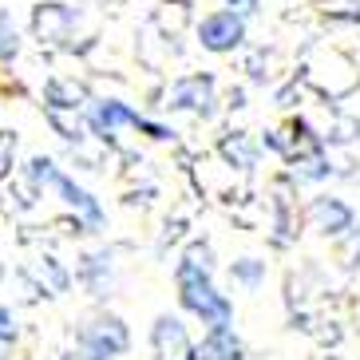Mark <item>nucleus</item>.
<instances>
[{
  "instance_id": "1",
  "label": "nucleus",
  "mask_w": 360,
  "mask_h": 360,
  "mask_svg": "<svg viewBox=\"0 0 360 360\" xmlns=\"http://www.w3.org/2000/svg\"><path fill=\"white\" fill-rule=\"evenodd\" d=\"M174 285H179L182 309L198 317L206 328L214 325H233V301L214 285V265H210V245H191L186 257L174 265Z\"/></svg>"
},
{
  "instance_id": "2",
  "label": "nucleus",
  "mask_w": 360,
  "mask_h": 360,
  "mask_svg": "<svg viewBox=\"0 0 360 360\" xmlns=\"http://www.w3.org/2000/svg\"><path fill=\"white\" fill-rule=\"evenodd\" d=\"M28 179L36 182V186H48L52 194H60V202H64L68 210H75V218L87 226V230L96 233V230H103V222H107V210L99 206V198L91 191H84L75 179H68L64 170L56 167L52 159H44V155H36L32 162H28Z\"/></svg>"
},
{
  "instance_id": "3",
  "label": "nucleus",
  "mask_w": 360,
  "mask_h": 360,
  "mask_svg": "<svg viewBox=\"0 0 360 360\" xmlns=\"http://www.w3.org/2000/svg\"><path fill=\"white\" fill-rule=\"evenodd\" d=\"M131 345V333L123 325V317L107 313V317H96L79 328V360H115L123 356Z\"/></svg>"
},
{
  "instance_id": "4",
  "label": "nucleus",
  "mask_w": 360,
  "mask_h": 360,
  "mask_svg": "<svg viewBox=\"0 0 360 360\" xmlns=\"http://www.w3.org/2000/svg\"><path fill=\"white\" fill-rule=\"evenodd\" d=\"M198 44L214 56H230L245 44V16L233 8H214L198 20Z\"/></svg>"
},
{
  "instance_id": "5",
  "label": "nucleus",
  "mask_w": 360,
  "mask_h": 360,
  "mask_svg": "<svg viewBox=\"0 0 360 360\" xmlns=\"http://www.w3.org/2000/svg\"><path fill=\"white\" fill-rule=\"evenodd\" d=\"M150 352L155 360H194V340L179 317L159 313L150 325Z\"/></svg>"
},
{
  "instance_id": "6",
  "label": "nucleus",
  "mask_w": 360,
  "mask_h": 360,
  "mask_svg": "<svg viewBox=\"0 0 360 360\" xmlns=\"http://www.w3.org/2000/svg\"><path fill=\"white\" fill-rule=\"evenodd\" d=\"M214 103H218V87H214V75H186L170 87V107L174 111H194V115L210 119Z\"/></svg>"
},
{
  "instance_id": "7",
  "label": "nucleus",
  "mask_w": 360,
  "mask_h": 360,
  "mask_svg": "<svg viewBox=\"0 0 360 360\" xmlns=\"http://www.w3.org/2000/svg\"><path fill=\"white\" fill-rule=\"evenodd\" d=\"M305 214H309V226H313L317 233H325V238H340V233L356 222V214H352L349 202L333 198V194H317V198L309 202Z\"/></svg>"
},
{
  "instance_id": "8",
  "label": "nucleus",
  "mask_w": 360,
  "mask_h": 360,
  "mask_svg": "<svg viewBox=\"0 0 360 360\" xmlns=\"http://www.w3.org/2000/svg\"><path fill=\"white\" fill-rule=\"evenodd\" d=\"M139 119H143V111H135V107L123 103V99H96V103L87 107V123H91V131L103 135V139L123 131V127H139Z\"/></svg>"
},
{
  "instance_id": "9",
  "label": "nucleus",
  "mask_w": 360,
  "mask_h": 360,
  "mask_svg": "<svg viewBox=\"0 0 360 360\" xmlns=\"http://www.w3.org/2000/svg\"><path fill=\"white\" fill-rule=\"evenodd\" d=\"M194 360H245V349L233 333V325L206 328V337L194 345Z\"/></svg>"
},
{
  "instance_id": "10",
  "label": "nucleus",
  "mask_w": 360,
  "mask_h": 360,
  "mask_svg": "<svg viewBox=\"0 0 360 360\" xmlns=\"http://www.w3.org/2000/svg\"><path fill=\"white\" fill-rule=\"evenodd\" d=\"M60 24H75V12L68 8V4H40V8H36V32L40 36H56V28H60Z\"/></svg>"
},
{
  "instance_id": "11",
  "label": "nucleus",
  "mask_w": 360,
  "mask_h": 360,
  "mask_svg": "<svg viewBox=\"0 0 360 360\" xmlns=\"http://www.w3.org/2000/svg\"><path fill=\"white\" fill-rule=\"evenodd\" d=\"M84 87L75 84V79H52L48 84V103L52 107H64V111H75V107H84Z\"/></svg>"
},
{
  "instance_id": "12",
  "label": "nucleus",
  "mask_w": 360,
  "mask_h": 360,
  "mask_svg": "<svg viewBox=\"0 0 360 360\" xmlns=\"http://www.w3.org/2000/svg\"><path fill=\"white\" fill-rule=\"evenodd\" d=\"M230 277L242 289H262L265 285V262L262 257H238V262L230 265Z\"/></svg>"
},
{
  "instance_id": "13",
  "label": "nucleus",
  "mask_w": 360,
  "mask_h": 360,
  "mask_svg": "<svg viewBox=\"0 0 360 360\" xmlns=\"http://www.w3.org/2000/svg\"><path fill=\"white\" fill-rule=\"evenodd\" d=\"M293 174H297V182H321V179H325V174H328V159L321 155V147L313 150V155H297Z\"/></svg>"
},
{
  "instance_id": "14",
  "label": "nucleus",
  "mask_w": 360,
  "mask_h": 360,
  "mask_svg": "<svg viewBox=\"0 0 360 360\" xmlns=\"http://www.w3.org/2000/svg\"><path fill=\"white\" fill-rule=\"evenodd\" d=\"M337 242H340V254H337L340 265H345V269H360V226L352 222Z\"/></svg>"
},
{
  "instance_id": "15",
  "label": "nucleus",
  "mask_w": 360,
  "mask_h": 360,
  "mask_svg": "<svg viewBox=\"0 0 360 360\" xmlns=\"http://www.w3.org/2000/svg\"><path fill=\"white\" fill-rule=\"evenodd\" d=\"M20 52V36H16V24H12L8 12H0V60H12Z\"/></svg>"
},
{
  "instance_id": "16",
  "label": "nucleus",
  "mask_w": 360,
  "mask_h": 360,
  "mask_svg": "<svg viewBox=\"0 0 360 360\" xmlns=\"http://www.w3.org/2000/svg\"><path fill=\"white\" fill-rule=\"evenodd\" d=\"M20 340V325H16V313L8 305H0V345H16Z\"/></svg>"
},
{
  "instance_id": "17",
  "label": "nucleus",
  "mask_w": 360,
  "mask_h": 360,
  "mask_svg": "<svg viewBox=\"0 0 360 360\" xmlns=\"http://www.w3.org/2000/svg\"><path fill=\"white\" fill-rule=\"evenodd\" d=\"M257 4H262V0H226V8L242 12V16H254V12H257Z\"/></svg>"
},
{
  "instance_id": "18",
  "label": "nucleus",
  "mask_w": 360,
  "mask_h": 360,
  "mask_svg": "<svg viewBox=\"0 0 360 360\" xmlns=\"http://www.w3.org/2000/svg\"><path fill=\"white\" fill-rule=\"evenodd\" d=\"M4 277H8V269H4V262H0V285H4Z\"/></svg>"
}]
</instances>
